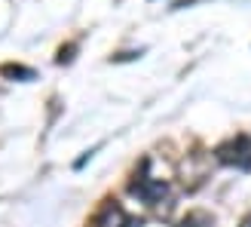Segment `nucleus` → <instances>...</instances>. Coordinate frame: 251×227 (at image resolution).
Instances as JSON below:
<instances>
[{
  "label": "nucleus",
  "mask_w": 251,
  "mask_h": 227,
  "mask_svg": "<svg viewBox=\"0 0 251 227\" xmlns=\"http://www.w3.org/2000/svg\"><path fill=\"white\" fill-rule=\"evenodd\" d=\"M218 160H224V163H230V166L248 172L251 169V138H245V135L233 138L230 144H224L218 150Z\"/></svg>",
  "instance_id": "obj_1"
},
{
  "label": "nucleus",
  "mask_w": 251,
  "mask_h": 227,
  "mask_svg": "<svg viewBox=\"0 0 251 227\" xmlns=\"http://www.w3.org/2000/svg\"><path fill=\"white\" fill-rule=\"evenodd\" d=\"M132 194H135V197H141L147 206H159V203H162V197L169 194V187L162 184V181H156V178H147V175H141V178L132 184Z\"/></svg>",
  "instance_id": "obj_2"
},
{
  "label": "nucleus",
  "mask_w": 251,
  "mask_h": 227,
  "mask_svg": "<svg viewBox=\"0 0 251 227\" xmlns=\"http://www.w3.org/2000/svg\"><path fill=\"white\" fill-rule=\"evenodd\" d=\"M95 227H141V224L132 221L117 203H107V206L95 215Z\"/></svg>",
  "instance_id": "obj_3"
},
{
  "label": "nucleus",
  "mask_w": 251,
  "mask_h": 227,
  "mask_svg": "<svg viewBox=\"0 0 251 227\" xmlns=\"http://www.w3.org/2000/svg\"><path fill=\"white\" fill-rule=\"evenodd\" d=\"M181 227H215V218L202 215V212H193V215H187Z\"/></svg>",
  "instance_id": "obj_4"
},
{
  "label": "nucleus",
  "mask_w": 251,
  "mask_h": 227,
  "mask_svg": "<svg viewBox=\"0 0 251 227\" xmlns=\"http://www.w3.org/2000/svg\"><path fill=\"white\" fill-rule=\"evenodd\" d=\"M242 227H251V218H248V221H245V224H242Z\"/></svg>",
  "instance_id": "obj_5"
}]
</instances>
